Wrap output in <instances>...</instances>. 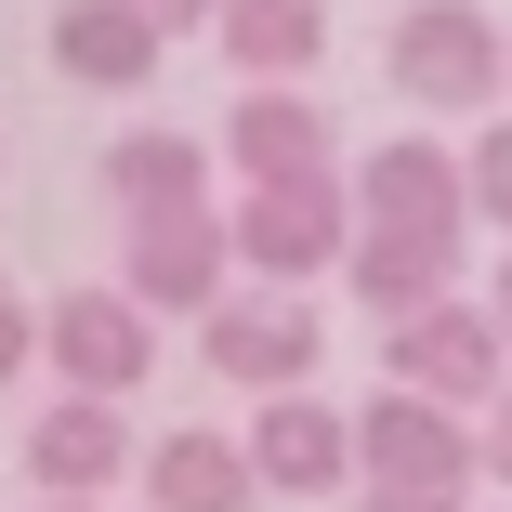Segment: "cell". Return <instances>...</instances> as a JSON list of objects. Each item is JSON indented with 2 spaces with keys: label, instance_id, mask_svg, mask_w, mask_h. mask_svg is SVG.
<instances>
[{
  "label": "cell",
  "instance_id": "cell-1",
  "mask_svg": "<svg viewBox=\"0 0 512 512\" xmlns=\"http://www.w3.org/2000/svg\"><path fill=\"white\" fill-rule=\"evenodd\" d=\"M381 66H394L407 106H434V119H486L499 92H512V27L486 14V0H407Z\"/></svg>",
  "mask_w": 512,
  "mask_h": 512
},
{
  "label": "cell",
  "instance_id": "cell-2",
  "mask_svg": "<svg viewBox=\"0 0 512 512\" xmlns=\"http://www.w3.org/2000/svg\"><path fill=\"white\" fill-rule=\"evenodd\" d=\"M237 263L263 289H316L329 263H355L368 211H355V171H302V184H237Z\"/></svg>",
  "mask_w": 512,
  "mask_h": 512
},
{
  "label": "cell",
  "instance_id": "cell-3",
  "mask_svg": "<svg viewBox=\"0 0 512 512\" xmlns=\"http://www.w3.org/2000/svg\"><path fill=\"white\" fill-rule=\"evenodd\" d=\"M381 355H394V381H407V394L460 407V421L512 394V329H499V302H434V316L381 329Z\"/></svg>",
  "mask_w": 512,
  "mask_h": 512
},
{
  "label": "cell",
  "instance_id": "cell-4",
  "mask_svg": "<svg viewBox=\"0 0 512 512\" xmlns=\"http://www.w3.org/2000/svg\"><path fill=\"white\" fill-rule=\"evenodd\" d=\"M355 460H368V486H486V421H460V407L381 381L355 407Z\"/></svg>",
  "mask_w": 512,
  "mask_h": 512
},
{
  "label": "cell",
  "instance_id": "cell-5",
  "mask_svg": "<svg viewBox=\"0 0 512 512\" xmlns=\"http://www.w3.org/2000/svg\"><path fill=\"white\" fill-rule=\"evenodd\" d=\"M197 355L250 394H316V302L302 289H224L197 316Z\"/></svg>",
  "mask_w": 512,
  "mask_h": 512
},
{
  "label": "cell",
  "instance_id": "cell-6",
  "mask_svg": "<svg viewBox=\"0 0 512 512\" xmlns=\"http://www.w3.org/2000/svg\"><path fill=\"white\" fill-rule=\"evenodd\" d=\"M355 211L394 237H473V158H447L434 132H381L355 158Z\"/></svg>",
  "mask_w": 512,
  "mask_h": 512
},
{
  "label": "cell",
  "instance_id": "cell-7",
  "mask_svg": "<svg viewBox=\"0 0 512 512\" xmlns=\"http://www.w3.org/2000/svg\"><path fill=\"white\" fill-rule=\"evenodd\" d=\"M40 355L66 368V394H132L145 368H158V316L132 289H66V302H40Z\"/></svg>",
  "mask_w": 512,
  "mask_h": 512
},
{
  "label": "cell",
  "instance_id": "cell-8",
  "mask_svg": "<svg viewBox=\"0 0 512 512\" xmlns=\"http://www.w3.org/2000/svg\"><path fill=\"white\" fill-rule=\"evenodd\" d=\"M119 289L145 302V316H211V302L237 289V224H224V211L132 224V250H119Z\"/></svg>",
  "mask_w": 512,
  "mask_h": 512
},
{
  "label": "cell",
  "instance_id": "cell-9",
  "mask_svg": "<svg viewBox=\"0 0 512 512\" xmlns=\"http://www.w3.org/2000/svg\"><path fill=\"white\" fill-rule=\"evenodd\" d=\"M250 460H263L276 499H342V486H368L355 421H342V407H316V394H263V407H250Z\"/></svg>",
  "mask_w": 512,
  "mask_h": 512
},
{
  "label": "cell",
  "instance_id": "cell-10",
  "mask_svg": "<svg viewBox=\"0 0 512 512\" xmlns=\"http://www.w3.org/2000/svg\"><path fill=\"white\" fill-rule=\"evenodd\" d=\"M27 473H40V499H106L119 473H145V447H132V421L106 394H53L27 421Z\"/></svg>",
  "mask_w": 512,
  "mask_h": 512
},
{
  "label": "cell",
  "instance_id": "cell-11",
  "mask_svg": "<svg viewBox=\"0 0 512 512\" xmlns=\"http://www.w3.org/2000/svg\"><path fill=\"white\" fill-rule=\"evenodd\" d=\"M106 211H119V224L224 211V197H211V132H119V145H106Z\"/></svg>",
  "mask_w": 512,
  "mask_h": 512
},
{
  "label": "cell",
  "instance_id": "cell-12",
  "mask_svg": "<svg viewBox=\"0 0 512 512\" xmlns=\"http://www.w3.org/2000/svg\"><path fill=\"white\" fill-rule=\"evenodd\" d=\"M158 53H171V27L132 14V0H66L53 14V79H79V92H145Z\"/></svg>",
  "mask_w": 512,
  "mask_h": 512
},
{
  "label": "cell",
  "instance_id": "cell-13",
  "mask_svg": "<svg viewBox=\"0 0 512 512\" xmlns=\"http://www.w3.org/2000/svg\"><path fill=\"white\" fill-rule=\"evenodd\" d=\"M224 158H237L250 184H302V171H329V106H316L302 79H263V92H237Z\"/></svg>",
  "mask_w": 512,
  "mask_h": 512
},
{
  "label": "cell",
  "instance_id": "cell-14",
  "mask_svg": "<svg viewBox=\"0 0 512 512\" xmlns=\"http://www.w3.org/2000/svg\"><path fill=\"white\" fill-rule=\"evenodd\" d=\"M342 289L368 302L381 329H407V316H434V302H460V237H394V224H368L355 263H342Z\"/></svg>",
  "mask_w": 512,
  "mask_h": 512
},
{
  "label": "cell",
  "instance_id": "cell-15",
  "mask_svg": "<svg viewBox=\"0 0 512 512\" xmlns=\"http://www.w3.org/2000/svg\"><path fill=\"white\" fill-rule=\"evenodd\" d=\"M250 499H276L250 434H158L145 447V512H250Z\"/></svg>",
  "mask_w": 512,
  "mask_h": 512
},
{
  "label": "cell",
  "instance_id": "cell-16",
  "mask_svg": "<svg viewBox=\"0 0 512 512\" xmlns=\"http://www.w3.org/2000/svg\"><path fill=\"white\" fill-rule=\"evenodd\" d=\"M211 40L237 53L250 92H263V79H316V53H329V0H224Z\"/></svg>",
  "mask_w": 512,
  "mask_h": 512
},
{
  "label": "cell",
  "instance_id": "cell-17",
  "mask_svg": "<svg viewBox=\"0 0 512 512\" xmlns=\"http://www.w3.org/2000/svg\"><path fill=\"white\" fill-rule=\"evenodd\" d=\"M473 224H499V237H512V119H499V132H473Z\"/></svg>",
  "mask_w": 512,
  "mask_h": 512
},
{
  "label": "cell",
  "instance_id": "cell-18",
  "mask_svg": "<svg viewBox=\"0 0 512 512\" xmlns=\"http://www.w3.org/2000/svg\"><path fill=\"white\" fill-rule=\"evenodd\" d=\"M355 512H473V486H355Z\"/></svg>",
  "mask_w": 512,
  "mask_h": 512
},
{
  "label": "cell",
  "instance_id": "cell-19",
  "mask_svg": "<svg viewBox=\"0 0 512 512\" xmlns=\"http://www.w3.org/2000/svg\"><path fill=\"white\" fill-rule=\"evenodd\" d=\"M27 355H40V302H14V289H0V381H14Z\"/></svg>",
  "mask_w": 512,
  "mask_h": 512
},
{
  "label": "cell",
  "instance_id": "cell-20",
  "mask_svg": "<svg viewBox=\"0 0 512 512\" xmlns=\"http://www.w3.org/2000/svg\"><path fill=\"white\" fill-rule=\"evenodd\" d=\"M132 14H158V27L184 40V27H224V0H132Z\"/></svg>",
  "mask_w": 512,
  "mask_h": 512
},
{
  "label": "cell",
  "instance_id": "cell-21",
  "mask_svg": "<svg viewBox=\"0 0 512 512\" xmlns=\"http://www.w3.org/2000/svg\"><path fill=\"white\" fill-rule=\"evenodd\" d=\"M486 486H512V394L486 407Z\"/></svg>",
  "mask_w": 512,
  "mask_h": 512
},
{
  "label": "cell",
  "instance_id": "cell-22",
  "mask_svg": "<svg viewBox=\"0 0 512 512\" xmlns=\"http://www.w3.org/2000/svg\"><path fill=\"white\" fill-rule=\"evenodd\" d=\"M486 302H499V329H512V250H499V289H486Z\"/></svg>",
  "mask_w": 512,
  "mask_h": 512
},
{
  "label": "cell",
  "instance_id": "cell-23",
  "mask_svg": "<svg viewBox=\"0 0 512 512\" xmlns=\"http://www.w3.org/2000/svg\"><path fill=\"white\" fill-rule=\"evenodd\" d=\"M40 512H106V499H40Z\"/></svg>",
  "mask_w": 512,
  "mask_h": 512
}]
</instances>
